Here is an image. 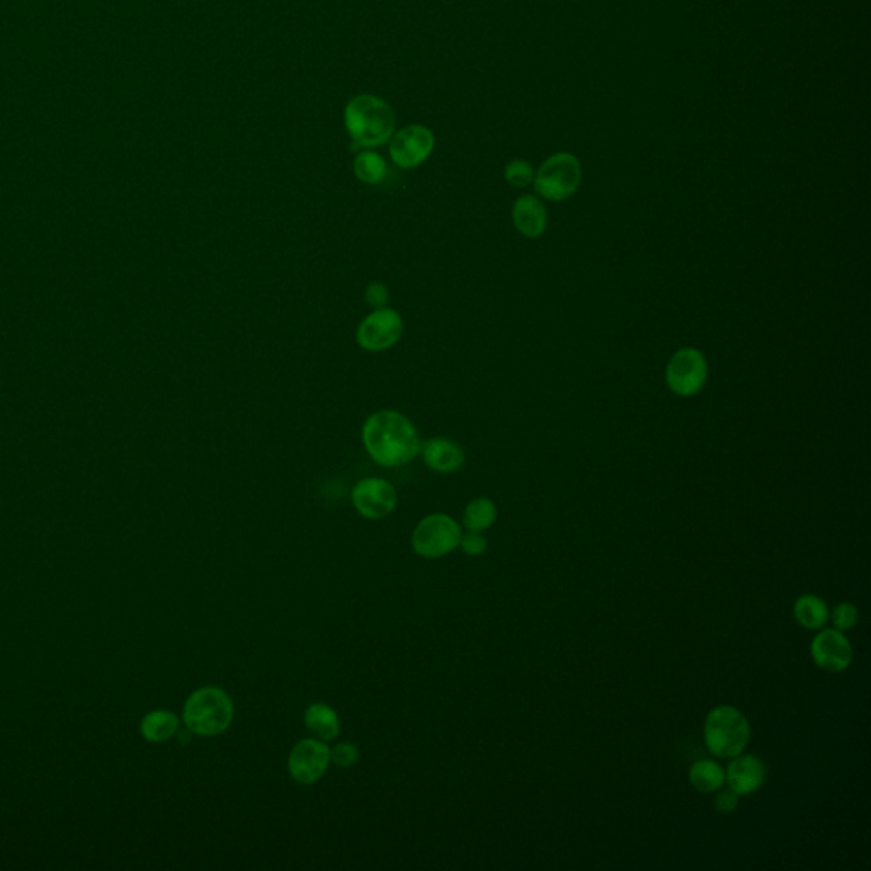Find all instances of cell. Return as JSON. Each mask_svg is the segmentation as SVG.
I'll return each instance as SVG.
<instances>
[{"instance_id":"obj_1","label":"cell","mask_w":871,"mask_h":871,"mask_svg":"<svg viewBox=\"0 0 871 871\" xmlns=\"http://www.w3.org/2000/svg\"><path fill=\"white\" fill-rule=\"evenodd\" d=\"M361 438L371 460L380 467H402L421 453L416 426L399 410L373 412L365 421Z\"/></svg>"},{"instance_id":"obj_2","label":"cell","mask_w":871,"mask_h":871,"mask_svg":"<svg viewBox=\"0 0 871 871\" xmlns=\"http://www.w3.org/2000/svg\"><path fill=\"white\" fill-rule=\"evenodd\" d=\"M344 125L349 137L363 149H376L395 133V114L382 97L361 94L344 109Z\"/></svg>"},{"instance_id":"obj_3","label":"cell","mask_w":871,"mask_h":871,"mask_svg":"<svg viewBox=\"0 0 871 871\" xmlns=\"http://www.w3.org/2000/svg\"><path fill=\"white\" fill-rule=\"evenodd\" d=\"M234 715V701L225 689L217 686L196 689L184 703V725L188 732L200 737L223 734L230 727Z\"/></svg>"},{"instance_id":"obj_4","label":"cell","mask_w":871,"mask_h":871,"mask_svg":"<svg viewBox=\"0 0 871 871\" xmlns=\"http://www.w3.org/2000/svg\"><path fill=\"white\" fill-rule=\"evenodd\" d=\"M751 735V723L735 706L718 705L706 715L703 739L715 758L730 759L746 751Z\"/></svg>"},{"instance_id":"obj_5","label":"cell","mask_w":871,"mask_h":871,"mask_svg":"<svg viewBox=\"0 0 871 871\" xmlns=\"http://www.w3.org/2000/svg\"><path fill=\"white\" fill-rule=\"evenodd\" d=\"M582 181V167L575 155L560 152L548 157L535 172L536 193L548 201H565L574 196Z\"/></svg>"},{"instance_id":"obj_6","label":"cell","mask_w":871,"mask_h":871,"mask_svg":"<svg viewBox=\"0 0 871 871\" xmlns=\"http://www.w3.org/2000/svg\"><path fill=\"white\" fill-rule=\"evenodd\" d=\"M462 528L448 514H429L412 533V548L422 558H441L460 547Z\"/></svg>"},{"instance_id":"obj_7","label":"cell","mask_w":871,"mask_h":871,"mask_svg":"<svg viewBox=\"0 0 871 871\" xmlns=\"http://www.w3.org/2000/svg\"><path fill=\"white\" fill-rule=\"evenodd\" d=\"M404 334V319L393 308H376L361 320L356 329V342L368 353H382L393 348Z\"/></svg>"},{"instance_id":"obj_8","label":"cell","mask_w":871,"mask_h":871,"mask_svg":"<svg viewBox=\"0 0 871 871\" xmlns=\"http://www.w3.org/2000/svg\"><path fill=\"white\" fill-rule=\"evenodd\" d=\"M667 387L679 397H693L708 382V363L705 354L695 348L679 349L667 363Z\"/></svg>"},{"instance_id":"obj_9","label":"cell","mask_w":871,"mask_h":871,"mask_svg":"<svg viewBox=\"0 0 871 871\" xmlns=\"http://www.w3.org/2000/svg\"><path fill=\"white\" fill-rule=\"evenodd\" d=\"M388 142L393 164L402 169H414L431 157L436 140L427 126L409 125L393 133Z\"/></svg>"},{"instance_id":"obj_10","label":"cell","mask_w":871,"mask_h":871,"mask_svg":"<svg viewBox=\"0 0 871 871\" xmlns=\"http://www.w3.org/2000/svg\"><path fill=\"white\" fill-rule=\"evenodd\" d=\"M331 764V747L320 739H303L288 756V773L300 785H314Z\"/></svg>"},{"instance_id":"obj_11","label":"cell","mask_w":871,"mask_h":871,"mask_svg":"<svg viewBox=\"0 0 871 871\" xmlns=\"http://www.w3.org/2000/svg\"><path fill=\"white\" fill-rule=\"evenodd\" d=\"M810 657L820 671L839 674L853 664V645L846 633L836 628H820L810 642Z\"/></svg>"},{"instance_id":"obj_12","label":"cell","mask_w":871,"mask_h":871,"mask_svg":"<svg viewBox=\"0 0 871 871\" xmlns=\"http://www.w3.org/2000/svg\"><path fill=\"white\" fill-rule=\"evenodd\" d=\"M351 499L356 511L363 518L371 521L387 518L399 501L395 487L388 480L378 479V477L359 480L358 484L354 485Z\"/></svg>"},{"instance_id":"obj_13","label":"cell","mask_w":871,"mask_h":871,"mask_svg":"<svg viewBox=\"0 0 871 871\" xmlns=\"http://www.w3.org/2000/svg\"><path fill=\"white\" fill-rule=\"evenodd\" d=\"M768 778V768L763 759L756 754H746V751L730 758L725 768V785L734 790L737 795H752L763 788Z\"/></svg>"},{"instance_id":"obj_14","label":"cell","mask_w":871,"mask_h":871,"mask_svg":"<svg viewBox=\"0 0 871 871\" xmlns=\"http://www.w3.org/2000/svg\"><path fill=\"white\" fill-rule=\"evenodd\" d=\"M422 460L433 472L455 473L465 465V451L450 438L429 439L421 445Z\"/></svg>"},{"instance_id":"obj_15","label":"cell","mask_w":871,"mask_h":871,"mask_svg":"<svg viewBox=\"0 0 871 871\" xmlns=\"http://www.w3.org/2000/svg\"><path fill=\"white\" fill-rule=\"evenodd\" d=\"M513 222L519 234L528 239H538L547 230V208L538 196L523 194L514 203Z\"/></svg>"},{"instance_id":"obj_16","label":"cell","mask_w":871,"mask_h":871,"mask_svg":"<svg viewBox=\"0 0 871 871\" xmlns=\"http://www.w3.org/2000/svg\"><path fill=\"white\" fill-rule=\"evenodd\" d=\"M829 604L817 594H802L793 603V618L805 630H820L829 623Z\"/></svg>"},{"instance_id":"obj_17","label":"cell","mask_w":871,"mask_h":871,"mask_svg":"<svg viewBox=\"0 0 871 871\" xmlns=\"http://www.w3.org/2000/svg\"><path fill=\"white\" fill-rule=\"evenodd\" d=\"M303 722L308 732L320 741H334L341 732V722L336 710L327 703H314L308 706Z\"/></svg>"},{"instance_id":"obj_18","label":"cell","mask_w":871,"mask_h":871,"mask_svg":"<svg viewBox=\"0 0 871 871\" xmlns=\"http://www.w3.org/2000/svg\"><path fill=\"white\" fill-rule=\"evenodd\" d=\"M688 780L696 792L717 793L725 786V768L713 759H700L691 764Z\"/></svg>"},{"instance_id":"obj_19","label":"cell","mask_w":871,"mask_h":871,"mask_svg":"<svg viewBox=\"0 0 871 871\" xmlns=\"http://www.w3.org/2000/svg\"><path fill=\"white\" fill-rule=\"evenodd\" d=\"M140 730L143 737L154 744L171 741L179 730V718L167 710H155L143 717Z\"/></svg>"},{"instance_id":"obj_20","label":"cell","mask_w":871,"mask_h":871,"mask_svg":"<svg viewBox=\"0 0 871 871\" xmlns=\"http://www.w3.org/2000/svg\"><path fill=\"white\" fill-rule=\"evenodd\" d=\"M496 519V502L489 499V497H475L465 507L463 526L467 528V531L482 533V531L489 530L490 526L496 523Z\"/></svg>"},{"instance_id":"obj_21","label":"cell","mask_w":871,"mask_h":871,"mask_svg":"<svg viewBox=\"0 0 871 871\" xmlns=\"http://www.w3.org/2000/svg\"><path fill=\"white\" fill-rule=\"evenodd\" d=\"M387 160L375 150L366 149L359 152L354 159V174L361 183L380 184L387 177Z\"/></svg>"},{"instance_id":"obj_22","label":"cell","mask_w":871,"mask_h":871,"mask_svg":"<svg viewBox=\"0 0 871 871\" xmlns=\"http://www.w3.org/2000/svg\"><path fill=\"white\" fill-rule=\"evenodd\" d=\"M507 184L513 188H526L535 181V169L528 160H511L504 171Z\"/></svg>"},{"instance_id":"obj_23","label":"cell","mask_w":871,"mask_h":871,"mask_svg":"<svg viewBox=\"0 0 871 871\" xmlns=\"http://www.w3.org/2000/svg\"><path fill=\"white\" fill-rule=\"evenodd\" d=\"M829 620L832 621V628H836L839 632L846 633L849 632V630H853V628L858 625V621H860V610H858L856 604L843 601V603L837 604L836 608L831 611Z\"/></svg>"},{"instance_id":"obj_24","label":"cell","mask_w":871,"mask_h":871,"mask_svg":"<svg viewBox=\"0 0 871 871\" xmlns=\"http://www.w3.org/2000/svg\"><path fill=\"white\" fill-rule=\"evenodd\" d=\"M359 761L358 746H354L353 742H341L331 749V763L336 764L339 768H351Z\"/></svg>"},{"instance_id":"obj_25","label":"cell","mask_w":871,"mask_h":871,"mask_svg":"<svg viewBox=\"0 0 871 871\" xmlns=\"http://www.w3.org/2000/svg\"><path fill=\"white\" fill-rule=\"evenodd\" d=\"M365 298L366 303L373 310L387 307L388 302H390V291H388V286L383 285L380 281H371L370 285L366 286Z\"/></svg>"},{"instance_id":"obj_26","label":"cell","mask_w":871,"mask_h":871,"mask_svg":"<svg viewBox=\"0 0 871 871\" xmlns=\"http://www.w3.org/2000/svg\"><path fill=\"white\" fill-rule=\"evenodd\" d=\"M460 548L468 557H479L487 550V538L477 531H468L467 535H462Z\"/></svg>"},{"instance_id":"obj_27","label":"cell","mask_w":871,"mask_h":871,"mask_svg":"<svg viewBox=\"0 0 871 871\" xmlns=\"http://www.w3.org/2000/svg\"><path fill=\"white\" fill-rule=\"evenodd\" d=\"M741 795H737L730 788H720L717 792V797L713 800V809L717 810L718 814H732L739 807Z\"/></svg>"}]
</instances>
